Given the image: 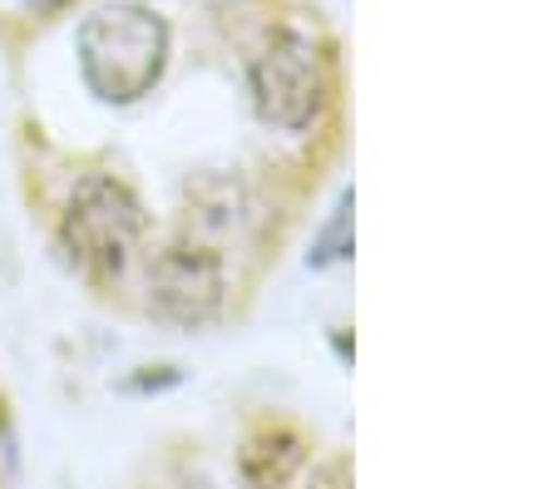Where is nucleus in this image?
<instances>
[{"instance_id":"nucleus-4","label":"nucleus","mask_w":558,"mask_h":489,"mask_svg":"<svg viewBox=\"0 0 558 489\" xmlns=\"http://www.w3.org/2000/svg\"><path fill=\"white\" fill-rule=\"evenodd\" d=\"M148 292H154V311L173 327H208L222 311V257L208 243H183L163 247L148 272Z\"/></svg>"},{"instance_id":"nucleus-2","label":"nucleus","mask_w":558,"mask_h":489,"mask_svg":"<svg viewBox=\"0 0 558 489\" xmlns=\"http://www.w3.org/2000/svg\"><path fill=\"white\" fill-rule=\"evenodd\" d=\"M144 228V203L109 173H89L70 193V208L60 218V243L80 272L109 282V277H124V267L134 262Z\"/></svg>"},{"instance_id":"nucleus-6","label":"nucleus","mask_w":558,"mask_h":489,"mask_svg":"<svg viewBox=\"0 0 558 489\" xmlns=\"http://www.w3.org/2000/svg\"><path fill=\"white\" fill-rule=\"evenodd\" d=\"M347 218H351V193L341 198V208H337V218H331V228L322 233V243H316V253H312L316 267H327V262H337L341 253H351V243L341 237V233H347Z\"/></svg>"},{"instance_id":"nucleus-7","label":"nucleus","mask_w":558,"mask_h":489,"mask_svg":"<svg viewBox=\"0 0 558 489\" xmlns=\"http://www.w3.org/2000/svg\"><path fill=\"white\" fill-rule=\"evenodd\" d=\"M158 489H213L203 475H183V479H169V485H158Z\"/></svg>"},{"instance_id":"nucleus-8","label":"nucleus","mask_w":558,"mask_h":489,"mask_svg":"<svg viewBox=\"0 0 558 489\" xmlns=\"http://www.w3.org/2000/svg\"><path fill=\"white\" fill-rule=\"evenodd\" d=\"M40 5H70V0H40Z\"/></svg>"},{"instance_id":"nucleus-3","label":"nucleus","mask_w":558,"mask_h":489,"mask_svg":"<svg viewBox=\"0 0 558 489\" xmlns=\"http://www.w3.org/2000/svg\"><path fill=\"white\" fill-rule=\"evenodd\" d=\"M327 95H331V70H327V54L322 45L312 40L306 30L287 25L267 40V50L253 60V99H257V114L267 124L296 129L316 124V114L327 109Z\"/></svg>"},{"instance_id":"nucleus-1","label":"nucleus","mask_w":558,"mask_h":489,"mask_svg":"<svg viewBox=\"0 0 558 489\" xmlns=\"http://www.w3.org/2000/svg\"><path fill=\"white\" fill-rule=\"evenodd\" d=\"M169 64V25L163 15L119 0L80 25V75L105 105H134L163 80Z\"/></svg>"},{"instance_id":"nucleus-5","label":"nucleus","mask_w":558,"mask_h":489,"mask_svg":"<svg viewBox=\"0 0 558 489\" xmlns=\"http://www.w3.org/2000/svg\"><path fill=\"white\" fill-rule=\"evenodd\" d=\"M306 445L296 430L287 426H257L238 450V469H243L247 489H287L292 475L302 469Z\"/></svg>"}]
</instances>
